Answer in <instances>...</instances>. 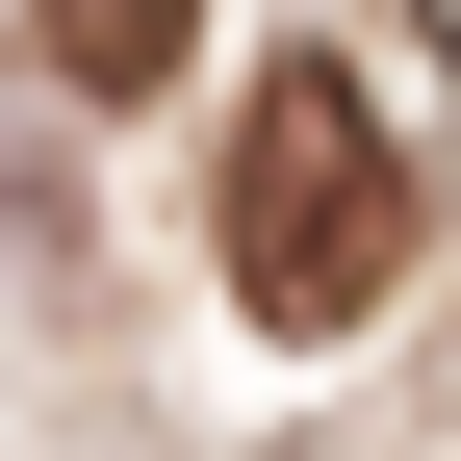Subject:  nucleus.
<instances>
[{"instance_id": "1", "label": "nucleus", "mask_w": 461, "mask_h": 461, "mask_svg": "<svg viewBox=\"0 0 461 461\" xmlns=\"http://www.w3.org/2000/svg\"><path fill=\"white\" fill-rule=\"evenodd\" d=\"M411 282V154L359 77H257L230 103V308L257 333H359Z\"/></svg>"}, {"instance_id": "2", "label": "nucleus", "mask_w": 461, "mask_h": 461, "mask_svg": "<svg viewBox=\"0 0 461 461\" xmlns=\"http://www.w3.org/2000/svg\"><path fill=\"white\" fill-rule=\"evenodd\" d=\"M26 26H51V77H77V103H154V77L205 51V0H26Z\"/></svg>"}]
</instances>
